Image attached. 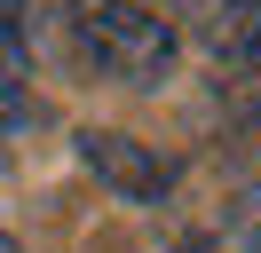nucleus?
Here are the masks:
<instances>
[{
  "mask_svg": "<svg viewBox=\"0 0 261 253\" xmlns=\"http://www.w3.org/2000/svg\"><path fill=\"white\" fill-rule=\"evenodd\" d=\"M80 40L103 71L135 79V87L166 79V63H174V32L150 0H80Z\"/></svg>",
  "mask_w": 261,
  "mask_h": 253,
  "instance_id": "f257e3e1",
  "label": "nucleus"
},
{
  "mask_svg": "<svg viewBox=\"0 0 261 253\" xmlns=\"http://www.w3.org/2000/svg\"><path fill=\"white\" fill-rule=\"evenodd\" d=\"M71 150H80V166L95 174L111 198H127V206H166V190H174V166H166L150 142L119 135V127H80Z\"/></svg>",
  "mask_w": 261,
  "mask_h": 253,
  "instance_id": "f03ea898",
  "label": "nucleus"
},
{
  "mask_svg": "<svg viewBox=\"0 0 261 253\" xmlns=\"http://www.w3.org/2000/svg\"><path fill=\"white\" fill-rule=\"evenodd\" d=\"M24 71H32V40H24V16H16V0H0V127L8 119H24Z\"/></svg>",
  "mask_w": 261,
  "mask_h": 253,
  "instance_id": "7ed1b4c3",
  "label": "nucleus"
},
{
  "mask_svg": "<svg viewBox=\"0 0 261 253\" xmlns=\"http://www.w3.org/2000/svg\"><path fill=\"white\" fill-rule=\"evenodd\" d=\"M0 253H24V245H16V230H8V221H0Z\"/></svg>",
  "mask_w": 261,
  "mask_h": 253,
  "instance_id": "20e7f679",
  "label": "nucleus"
}]
</instances>
